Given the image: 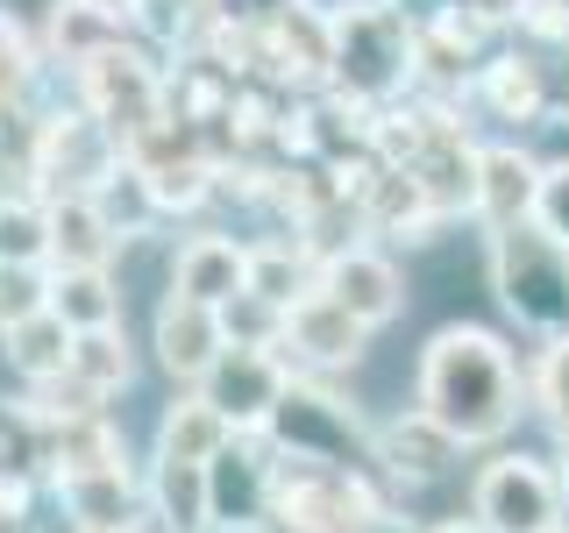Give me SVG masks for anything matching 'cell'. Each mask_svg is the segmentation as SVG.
Returning a JSON list of instances; mask_svg holds the SVG:
<instances>
[{
	"mask_svg": "<svg viewBox=\"0 0 569 533\" xmlns=\"http://www.w3.org/2000/svg\"><path fill=\"white\" fill-rule=\"evenodd\" d=\"M413 405L456 449H498L527 420V363L498 328L449 320L427 334L420 370H413Z\"/></svg>",
	"mask_w": 569,
	"mask_h": 533,
	"instance_id": "cell-1",
	"label": "cell"
},
{
	"mask_svg": "<svg viewBox=\"0 0 569 533\" xmlns=\"http://www.w3.org/2000/svg\"><path fill=\"white\" fill-rule=\"evenodd\" d=\"M485 278L506 320L533 342H569V242L541 235V228H506L485 235Z\"/></svg>",
	"mask_w": 569,
	"mask_h": 533,
	"instance_id": "cell-2",
	"label": "cell"
},
{
	"mask_svg": "<svg viewBox=\"0 0 569 533\" xmlns=\"http://www.w3.org/2000/svg\"><path fill=\"white\" fill-rule=\"evenodd\" d=\"M413 43H420V22H406V8H391V0L349 8L335 22L328 93L356 107H399L413 93Z\"/></svg>",
	"mask_w": 569,
	"mask_h": 533,
	"instance_id": "cell-3",
	"label": "cell"
},
{
	"mask_svg": "<svg viewBox=\"0 0 569 533\" xmlns=\"http://www.w3.org/2000/svg\"><path fill=\"white\" fill-rule=\"evenodd\" d=\"M278 462H313V470H378V420H363L342 391L320 378H292L271 434Z\"/></svg>",
	"mask_w": 569,
	"mask_h": 533,
	"instance_id": "cell-4",
	"label": "cell"
},
{
	"mask_svg": "<svg viewBox=\"0 0 569 533\" xmlns=\"http://www.w3.org/2000/svg\"><path fill=\"white\" fill-rule=\"evenodd\" d=\"M121 164H129V150H121L79 100H64V107H50V114H36L22 178L43 192V200H93Z\"/></svg>",
	"mask_w": 569,
	"mask_h": 533,
	"instance_id": "cell-5",
	"label": "cell"
},
{
	"mask_svg": "<svg viewBox=\"0 0 569 533\" xmlns=\"http://www.w3.org/2000/svg\"><path fill=\"white\" fill-rule=\"evenodd\" d=\"M71 100H79L86 114L121 142V150H136L150 129H164V121H171L164 58H150L142 43H121V50H107L100 64H86L79 79H71Z\"/></svg>",
	"mask_w": 569,
	"mask_h": 533,
	"instance_id": "cell-6",
	"label": "cell"
},
{
	"mask_svg": "<svg viewBox=\"0 0 569 533\" xmlns=\"http://www.w3.org/2000/svg\"><path fill=\"white\" fill-rule=\"evenodd\" d=\"M470 520L485 533H562L569 505H562L556 462L527 455V449H498L485 470L470 476Z\"/></svg>",
	"mask_w": 569,
	"mask_h": 533,
	"instance_id": "cell-7",
	"label": "cell"
},
{
	"mask_svg": "<svg viewBox=\"0 0 569 533\" xmlns=\"http://www.w3.org/2000/svg\"><path fill=\"white\" fill-rule=\"evenodd\" d=\"M271 497H278V449L263 434H236L207 462L213 533H271Z\"/></svg>",
	"mask_w": 569,
	"mask_h": 533,
	"instance_id": "cell-8",
	"label": "cell"
},
{
	"mask_svg": "<svg viewBox=\"0 0 569 533\" xmlns=\"http://www.w3.org/2000/svg\"><path fill=\"white\" fill-rule=\"evenodd\" d=\"M278 355L292 363V378H320V384H328L335 370H356L370 355V328H363V320H349L313 284L307 299H292V306H284V342H278Z\"/></svg>",
	"mask_w": 569,
	"mask_h": 533,
	"instance_id": "cell-9",
	"label": "cell"
},
{
	"mask_svg": "<svg viewBox=\"0 0 569 533\" xmlns=\"http://www.w3.org/2000/svg\"><path fill=\"white\" fill-rule=\"evenodd\" d=\"M284 391H292V363H284L278 349H228L221 363L207 370L200 399L236 426V434H271Z\"/></svg>",
	"mask_w": 569,
	"mask_h": 533,
	"instance_id": "cell-10",
	"label": "cell"
},
{
	"mask_svg": "<svg viewBox=\"0 0 569 533\" xmlns=\"http://www.w3.org/2000/svg\"><path fill=\"white\" fill-rule=\"evenodd\" d=\"M150 355H157V370H164L178 391H200V384H207V370L228 355V328H221V313L200 306V299L164 292V299H157V320H150Z\"/></svg>",
	"mask_w": 569,
	"mask_h": 533,
	"instance_id": "cell-11",
	"label": "cell"
},
{
	"mask_svg": "<svg viewBox=\"0 0 569 533\" xmlns=\"http://www.w3.org/2000/svg\"><path fill=\"white\" fill-rule=\"evenodd\" d=\"M320 292H328L349 320H363L370 334L406 313V271H399V257L378 249V242H356V249L320 263Z\"/></svg>",
	"mask_w": 569,
	"mask_h": 533,
	"instance_id": "cell-12",
	"label": "cell"
},
{
	"mask_svg": "<svg viewBox=\"0 0 569 533\" xmlns=\"http://www.w3.org/2000/svg\"><path fill=\"white\" fill-rule=\"evenodd\" d=\"M541 164L548 157L520 150V142H477V213L470 221L485 228V235L527 228L533 200H541Z\"/></svg>",
	"mask_w": 569,
	"mask_h": 533,
	"instance_id": "cell-13",
	"label": "cell"
},
{
	"mask_svg": "<svg viewBox=\"0 0 569 533\" xmlns=\"http://www.w3.org/2000/svg\"><path fill=\"white\" fill-rule=\"evenodd\" d=\"M171 292L178 299H200V306L221 313L228 299L249 292V242L221 235V228H200L171 249Z\"/></svg>",
	"mask_w": 569,
	"mask_h": 533,
	"instance_id": "cell-14",
	"label": "cell"
},
{
	"mask_svg": "<svg viewBox=\"0 0 569 533\" xmlns=\"http://www.w3.org/2000/svg\"><path fill=\"white\" fill-rule=\"evenodd\" d=\"M470 100L485 107L491 121H512V129L541 121L548 129V58H533L520 43L491 50V58L477 64V79H470Z\"/></svg>",
	"mask_w": 569,
	"mask_h": 533,
	"instance_id": "cell-15",
	"label": "cell"
},
{
	"mask_svg": "<svg viewBox=\"0 0 569 533\" xmlns=\"http://www.w3.org/2000/svg\"><path fill=\"white\" fill-rule=\"evenodd\" d=\"M356 207H363V235H378V249H427V242L441 235V213L420 192L413 171H385L378 164Z\"/></svg>",
	"mask_w": 569,
	"mask_h": 533,
	"instance_id": "cell-16",
	"label": "cell"
},
{
	"mask_svg": "<svg viewBox=\"0 0 569 533\" xmlns=\"http://www.w3.org/2000/svg\"><path fill=\"white\" fill-rule=\"evenodd\" d=\"M456 455H462V449H456V441L420 413V405H399L391 420H378V470L391 476V484H406V491L441 484Z\"/></svg>",
	"mask_w": 569,
	"mask_h": 533,
	"instance_id": "cell-17",
	"label": "cell"
},
{
	"mask_svg": "<svg viewBox=\"0 0 569 533\" xmlns=\"http://www.w3.org/2000/svg\"><path fill=\"white\" fill-rule=\"evenodd\" d=\"M121 43H136L129 22L86 8V0H50V14H43V64H50V71L79 79L86 64H100L107 50H121Z\"/></svg>",
	"mask_w": 569,
	"mask_h": 533,
	"instance_id": "cell-18",
	"label": "cell"
},
{
	"mask_svg": "<svg viewBox=\"0 0 569 533\" xmlns=\"http://www.w3.org/2000/svg\"><path fill=\"white\" fill-rule=\"evenodd\" d=\"M121 249L100 200H50V271H114Z\"/></svg>",
	"mask_w": 569,
	"mask_h": 533,
	"instance_id": "cell-19",
	"label": "cell"
},
{
	"mask_svg": "<svg viewBox=\"0 0 569 533\" xmlns=\"http://www.w3.org/2000/svg\"><path fill=\"white\" fill-rule=\"evenodd\" d=\"M236 441V426H228L200 391H178L164 405V420H157V441H150V462H192V470H207L213 455Z\"/></svg>",
	"mask_w": 569,
	"mask_h": 533,
	"instance_id": "cell-20",
	"label": "cell"
},
{
	"mask_svg": "<svg viewBox=\"0 0 569 533\" xmlns=\"http://www.w3.org/2000/svg\"><path fill=\"white\" fill-rule=\"evenodd\" d=\"M114 462H129V434L114 426V413L43 434V476L50 484H58V476H86V470H114Z\"/></svg>",
	"mask_w": 569,
	"mask_h": 533,
	"instance_id": "cell-21",
	"label": "cell"
},
{
	"mask_svg": "<svg viewBox=\"0 0 569 533\" xmlns=\"http://www.w3.org/2000/svg\"><path fill=\"white\" fill-rule=\"evenodd\" d=\"M50 313H58L71 334L129 328V320H121V278L114 271H50Z\"/></svg>",
	"mask_w": 569,
	"mask_h": 533,
	"instance_id": "cell-22",
	"label": "cell"
},
{
	"mask_svg": "<svg viewBox=\"0 0 569 533\" xmlns=\"http://www.w3.org/2000/svg\"><path fill=\"white\" fill-rule=\"evenodd\" d=\"M142 484H150V520L164 533H213V520H207V470H192V462H150Z\"/></svg>",
	"mask_w": 569,
	"mask_h": 533,
	"instance_id": "cell-23",
	"label": "cell"
},
{
	"mask_svg": "<svg viewBox=\"0 0 569 533\" xmlns=\"http://www.w3.org/2000/svg\"><path fill=\"white\" fill-rule=\"evenodd\" d=\"M0 263H36L50 271V200L22 178H0Z\"/></svg>",
	"mask_w": 569,
	"mask_h": 533,
	"instance_id": "cell-24",
	"label": "cell"
},
{
	"mask_svg": "<svg viewBox=\"0 0 569 533\" xmlns=\"http://www.w3.org/2000/svg\"><path fill=\"white\" fill-rule=\"evenodd\" d=\"M0 355H8V370L22 384H50V378L71 370V328L58 313H36V320H22V328L0 334Z\"/></svg>",
	"mask_w": 569,
	"mask_h": 533,
	"instance_id": "cell-25",
	"label": "cell"
},
{
	"mask_svg": "<svg viewBox=\"0 0 569 533\" xmlns=\"http://www.w3.org/2000/svg\"><path fill=\"white\" fill-rule=\"evenodd\" d=\"M71 378L86 391H100L107 405L136 384V342L129 328H100V334H71Z\"/></svg>",
	"mask_w": 569,
	"mask_h": 533,
	"instance_id": "cell-26",
	"label": "cell"
},
{
	"mask_svg": "<svg viewBox=\"0 0 569 533\" xmlns=\"http://www.w3.org/2000/svg\"><path fill=\"white\" fill-rule=\"evenodd\" d=\"M43 36H29L14 22V8H0V114H22L43 86Z\"/></svg>",
	"mask_w": 569,
	"mask_h": 533,
	"instance_id": "cell-27",
	"label": "cell"
},
{
	"mask_svg": "<svg viewBox=\"0 0 569 533\" xmlns=\"http://www.w3.org/2000/svg\"><path fill=\"white\" fill-rule=\"evenodd\" d=\"M527 413L548 426L556 441H569V342H541L527 363Z\"/></svg>",
	"mask_w": 569,
	"mask_h": 533,
	"instance_id": "cell-28",
	"label": "cell"
},
{
	"mask_svg": "<svg viewBox=\"0 0 569 533\" xmlns=\"http://www.w3.org/2000/svg\"><path fill=\"white\" fill-rule=\"evenodd\" d=\"M93 200H100L107 221H114L121 242H142V235H157V228H164V213H157V200H150V178H142L136 164H121V171L93 192Z\"/></svg>",
	"mask_w": 569,
	"mask_h": 533,
	"instance_id": "cell-29",
	"label": "cell"
},
{
	"mask_svg": "<svg viewBox=\"0 0 569 533\" xmlns=\"http://www.w3.org/2000/svg\"><path fill=\"white\" fill-rule=\"evenodd\" d=\"M36 313H50V271H36V263H0V334L36 320Z\"/></svg>",
	"mask_w": 569,
	"mask_h": 533,
	"instance_id": "cell-30",
	"label": "cell"
},
{
	"mask_svg": "<svg viewBox=\"0 0 569 533\" xmlns=\"http://www.w3.org/2000/svg\"><path fill=\"white\" fill-rule=\"evenodd\" d=\"M533 228L541 235L569 242V157H548L541 164V200H533Z\"/></svg>",
	"mask_w": 569,
	"mask_h": 533,
	"instance_id": "cell-31",
	"label": "cell"
},
{
	"mask_svg": "<svg viewBox=\"0 0 569 533\" xmlns=\"http://www.w3.org/2000/svg\"><path fill=\"white\" fill-rule=\"evenodd\" d=\"M548 129H569V50L548 58Z\"/></svg>",
	"mask_w": 569,
	"mask_h": 533,
	"instance_id": "cell-32",
	"label": "cell"
},
{
	"mask_svg": "<svg viewBox=\"0 0 569 533\" xmlns=\"http://www.w3.org/2000/svg\"><path fill=\"white\" fill-rule=\"evenodd\" d=\"M420 533H485V526H477L470 512H449V520H435V526H420Z\"/></svg>",
	"mask_w": 569,
	"mask_h": 533,
	"instance_id": "cell-33",
	"label": "cell"
},
{
	"mask_svg": "<svg viewBox=\"0 0 569 533\" xmlns=\"http://www.w3.org/2000/svg\"><path fill=\"white\" fill-rule=\"evenodd\" d=\"M86 8H100V14H114V22H136V8H142V0H86Z\"/></svg>",
	"mask_w": 569,
	"mask_h": 533,
	"instance_id": "cell-34",
	"label": "cell"
},
{
	"mask_svg": "<svg viewBox=\"0 0 569 533\" xmlns=\"http://www.w3.org/2000/svg\"><path fill=\"white\" fill-rule=\"evenodd\" d=\"M548 462H556V476H562V505H569V441H556V455H548Z\"/></svg>",
	"mask_w": 569,
	"mask_h": 533,
	"instance_id": "cell-35",
	"label": "cell"
},
{
	"mask_svg": "<svg viewBox=\"0 0 569 533\" xmlns=\"http://www.w3.org/2000/svg\"><path fill=\"white\" fill-rule=\"evenodd\" d=\"M0 533H43L36 520H0Z\"/></svg>",
	"mask_w": 569,
	"mask_h": 533,
	"instance_id": "cell-36",
	"label": "cell"
},
{
	"mask_svg": "<svg viewBox=\"0 0 569 533\" xmlns=\"http://www.w3.org/2000/svg\"><path fill=\"white\" fill-rule=\"evenodd\" d=\"M491 8H512V0H491Z\"/></svg>",
	"mask_w": 569,
	"mask_h": 533,
	"instance_id": "cell-37",
	"label": "cell"
},
{
	"mask_svg": "<svg viewBox=\"0 0 569 533\" xmlns=\"http://www.w3.org/2000/svg\"><path fill=\"white\" fill-rule=\"evenodd\" d=\"M129 533H150V526H129Z\"/></svg>",
	"mask_w": 569,
	"mask_h": 533,
	"instance_id": "cell-38",
	"label": "cell"
},
{
	"mask_svg": "<svg viewBox=\"0 0 569 533\" xmlns=\"http://www.w3.org/2000/svg\"><path fill=\"white\" fill-rule=\"evenodd\" d=\"M207 8H221V0H207Z\"/></svg>",
	"mask_w": 569,
	"mask_h": 533,
	"instance_id": "cell-39",
	"label": "cell"
},
{
	"mask_svg": "<svg viewBox=\"0 0 569 533\" xmlns=\"http://www.w3.org/2000/svg\"><path fill=\"white\" fill-rule=\"evenodd\" d=\"M562 533H569V526H562Z\"/></svg>",
	"mask_w": 569,
	"mask_h": 533,
	"instance_id": "cell-40",
	"label": "cell"
}]
</instances>
